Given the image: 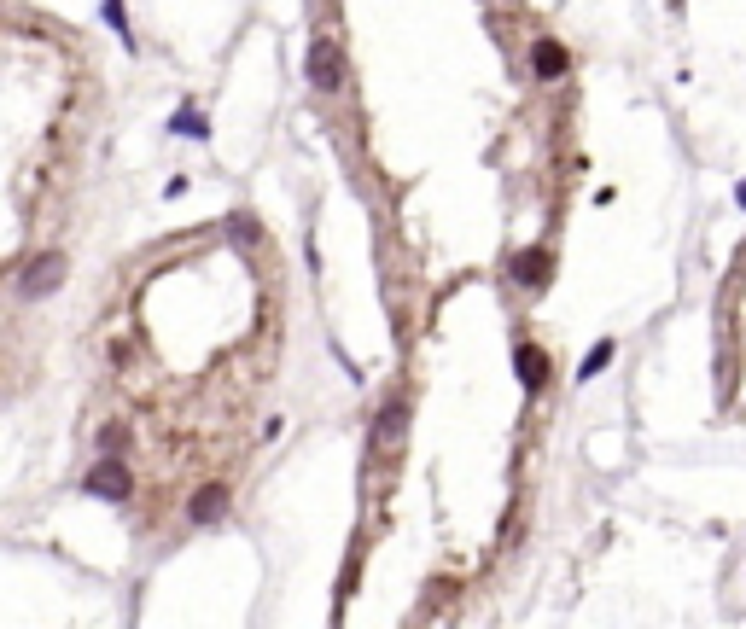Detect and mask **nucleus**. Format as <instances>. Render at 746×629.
I'll use <instances>...</instances> for the list:
<instances>
[{"instance_id": "1", "label": "nucleus", "mask_w": 746, "mask_h": 629, "mask_svg": "<svg viewBox=\"0 0 746 629\" xmlns=\"http://www.w3.org/2000/svg\"><path fill=\"white\" fill-rule=\"evenodd\" d=\"M82 490L100 496V501H129L135 496V472H129L123 455H105V461H94V472L82 478Z\"/></svg>"}, {"instance_id": "2", "label": "nucleus", "mask_w": 746, "mask_h": 629, "mask_svg": "<svg viewBox=\"0 0 746 629\" xmlns=\"http://www.w3.org/2000/svg\"><path fill=\"white\" fill-rule=\"evenodd\" d=\"M65 268H70L65 251H41V257H30V263H24V274H18V292H24V298H47V292H59Z\"/></svg>"}, {"instance_id": "3", "label": "nucleus", "mask_w": 746, "mask_h": 629, "mask_svg": "<svg viewBox=\"0 0 746 629\" xmlns=\"http://www.w3.org/2000/svg\"><path fill=\"white\" fill-rule=\"evenodd\" d=\"M309 82H315L321 94H339V88H344V53H339V41H327V35H321V41L309 47Z\"/></svg>"}, {"instance_id": "4", "label": "nucleus", "mask_w": 746, "mask_h": 629, "mask_svg": "<svg viewBox=\"0 0 746 629\" xmlns=\"http://www.w3.org/2000/svg\"><path fill=\"white\" fill-rule=\"evenodd\" d=\"M228 501H234V490H228V484H199V490H193V501H187V519H193V525H216V519L228 513Z\"/></svg>"}, {"instance_id": "5", "label": "nucleus", "mask_w": 746, "mask_h": 629, "mask_svg": "<svg viewBox=\"0 0 746 629\" xmlns=\"http://www.w3.org/2000/svg\"><path fill=\"white\" fill-rule=\"evenodd\" d=\"M531 47H537V82H560V76L572 70V53H566L554 35H537Z\"/></svg>"}, {"instance_id": "6", "label": "nucleus", "mask_w": 746, "mask_h": 629, "mask_svg": "<svg viewBox=\"0 0 746 629\" xmlns=\"http://www.w3.org/2000/svg\"><path fill=\"white\" fill-rule=\"evenodd\" d=\"M403 426H408V408H403V402H391V408L379 414V449H391V443L403 437Z\"/></svg>"}, {"instance_id": "7", "label": "nucleus", "mask_w": 746, "mask_h": 629, "mask_svg": "<svg viewBox=\"0 0 746 629\" xmlns=\"http://www.w3.org/2000/svg\"><path fill=\"white\" fill-rule=\"evenodd\" d=\"M129 449V426L123 420H105L100 426V455H123Z\"/></svg>"}, {"instance_id": "8", "label": "nucleus", "mask_w": 746, "mask_h": 629, "mask_svg": "<svg viewBox=\"0 0 746 629\" xmlns=\"http://www.w3.org/2000/svg\"><path fill=\"white\" fill-rule=\"evenodd\" d=\"M543 367H548V356L537 350V344L519 350V373H525V385H543Z\"/></svg>"}, {"instance_id": "9", "label": "nucleus", "mask_w": 746, "mask_h": 629, "mask_svg": "<svg viewBox=\"0 0 746 629\" xmlns=\"http://www.w3.org/2000/svg\"><path fill=\"white\" fill-rule=\"evenodd\" d=\"M105 24L117 30V41H123V47H135V35H129V6H123V0H105Z\"/></svg>"}, {"instance_id": "10", "label": "nucleus", "mask_w": 746, "mask_h": 629, "mask_svg": "<svg viewBox=\"0 0 746 629\" xmlns=\"http://www.w3.org/2000/svg\"><path fill=\"white\" fill-rule=\"evenodd\" d=\"M170 129H175V134H187V140H204V134H210V129H204V117H199V111H175V123H170Z\"/></svg>"}, {"instance_id": "11", "label": "nucleus", "mask_w": 746, "mask_h": 629, "mask_svg": "<svg viewBox=\"0 0 746 629\" xmlns=\"http://www.w3.org/2000/svg\"><path fill=\"white\" fill-rule=\"evenodd\" d=\"M607 362H612V344H595V350H589V362H583V379H589V373H601Z\"/></svg>"}]
</instances>
